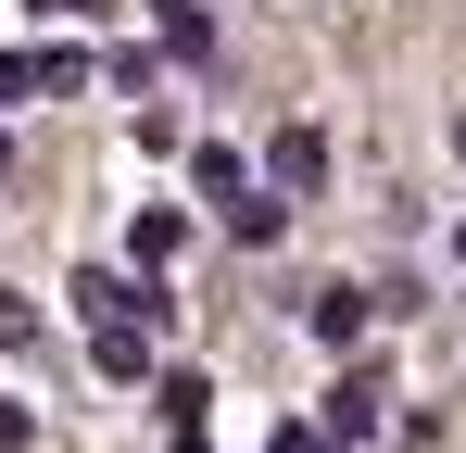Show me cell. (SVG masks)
<instances>
[{"label": "cell", "mask_w": 466, "mask_h": 453, "mask_svg": "<svg viewBox=\"0 0 466 453\" xmlns=\"http://www.w3.org/2000/svg\"><path fill=\"white\" fill-rule=\"evenodd\" d=\"M303 327L328 340V353H353V340H366V290H340V277H328V290L303 302Z\"/></svg>", "instance_id": "6da1fadb"}, {"label": "cell", "mask_w": 466, "mask_h": 453, "mask_svg": "<svg viewBox=\"0 0 466 453\" xmlns=\"http://www.w3.org/2000/svg\"><path fill=\"white\" fill-rule=\"evenodd\" d=\"M189 176H202V202H215V226H228L239 202H252V176H239V151H228V139H202V151H189Z\"/></svg>", "instance_id": "7a4b0ae2"}, {"label": "cell", "mask_w": 466, "mask_h": 453, "mask_svg": "<svg viewBox=\"0 0 466 453\" xmlns=\"http://www.w3.org/2000/svg\"><path fill=\"white\" fill-rule=\"evenodd\" d=\"M278 189H328V126H278Z\"/></svg>", "instance_id": "3957f363"}, {"label": "cell", "mask_w": 466, "mask_h": 453, "mask_svg": "<svg viewBox=\"0 0 466 453\" xmlns=\"http://www.w3.org/2000/svg\"><path fill=\"white\" fill-rule=\"evenodd\" d=\"M177 252H189V226L164 215V202H152V215H127V265H139V277H164Z\"/></svg>", "instance_id": "277c9868"}, {"label": "cell", "mask_w": 466, "mask_h": 453, "mask_svg": "<svg viewBox=\"0 0 466 453\" xmlns=\"http://www.w3.org/2000/svg\"><path fill=\"white\" fill-rule=\"evenodd\" d=\"M379 403H390L379 378H366V366H340V390H328V428H340V441H366V428H379Z\"/></svg>", "instance_id": "5b68a950"}, {"label": "cell", "mask_w": 466, "mask_h": 453, "mask_svg": "<svg viewBox=\"0 0 466 453\" xmlns=\"http://www.w3.org/2000/svg\"><path fill=\"white\" fill-rule=\"evenodd\" d=\"M88 366L114 378V390H127V378H152V327H88Z\"/></svg>", "instance_id": "8992f818"}, {"label": "cell", "mask_w": 466, "mask_h": 453, "mask_svg": "<svg viewBox=\"0 0 466 453\" xmlns=\"http://www.w3.org/2000/svg\"><path fill=\"white\" fill-rule=\"evenodd\" d=\"M152 403H164V428H177V441H189V428H202V403H215V390H202V378L177 366V378H152Z\"/></svg>", "instance_id": "52a82bcc"}, {"label": "cell", "mask_w": 466, "mask_h": 453, "mask_svg": "<svg viewBox=\"0 0 466 453\" xmlns=\"http://www.w3.org/2000/svg\"><path fill=\"white\" fill-rule=\"evenodd\" d=\"M164 13V38H177V51H189V64H202V51H215V13H202V0H152Z\"/></svg>", "instance_id": "ba28073f"}, {"label": "cell", "mask_w": 466, "mask_h": 453, "mask_svg": "<svg viewBox=\"0 0 466 453\" xmlns=\"http://www.w3.org/2000/svg\"><path fill=\"white\" fill-rule=\"evenodd\" d=\"M278 226H290V202H265V189H252V202H239V215H228V239H239V252H265Z\"/></svg>", "instance_id": "9c48e42d"}, {"label": "cell", "mask_w": 466, "mask_h": 453, "mask_svg": "<svg viewBox=\"0 0 466 453\" xmlns=\"http://www.w3.org/2000/svg\"><path fill=\"white\" fill-rule=\"evenodd\" d=\"M25 340H38V302H25V290H0V353H25Z\"/></svg>", "instance_id": "30bf717a"}, {"label": "cell", "mask_w": 466, "mask_h": 453, "mask_svg": "<svg viewBox=\"0 0 466 453\" xmlns=\"http://www.w3.org/2000/svg\"><path fill=\"white\" fill-rule=\"evenodd\" d=\"M13 101H38V51H0V114Z\"/></svg>", "instance_id": "8fae6325"}, {"label": "cell", "mask_w": 466, "mask_h": 453, "mask_svg": "<svg viewBox=\"0 0 466 453\" xmlns=\"http://www.w3.org/2000/svg\"><path fill=\"white\" fill-rule=\"evenodd\" d=\"M38 441V416H25V403H0V453H25Z\"/></svg>", "instance_id": "7c38bea8"}, {"label": "cell", "mask_w": 466, "mask_h": 453, "mask_svg": "<svg viewBox=\"0 0 466 453\" xmlns=\"http://www.w3.org/2000/svg\"><path fill=\"white\" fill-rule=\"evenodd\" d=\"M265 453H353V441H315V428H278Z\"/></svg>", "instance_id": "4fadbf2b"}, {"label": "cell", "mask_w": 466, "mask_h": 453, "mask_svg": "<svg viewBox=\"0 0 466 453\" xmlns=\"http://www.w3.org/2000/svg\"><path fill=\"white\" fill-rule=\"evenodd\" d=\"M25 13H114V0H25Z\"/></svg>", "instance_id": "5bb4252c"}, {"label": "cell", "mask_w": 466, "mask_h": 453, "mask_svg": "<svg viewBox=\"0 0 466 453\" xmlns=\"http://www.w3.org/2000/svg\"><path fill=\"white\" fill-rule=\"evenodd\" d=\"M454 265H466V226H454Z\"/></svg>", "instance_id": "9a60e30c"}, {"label": "cell", "mask_w": 466, "mask_h": 453, "mask_svg": "<svg viewBox=\"0 0 466 453\" xmlns=\"http://www.w3.org/2000/svg\"><path fill=\"white\" fill-rule=\"evenodd\" d=\"M454 139H466V126H454Z\"/></svg>", "instance_id": "2e32d148"}]
</instances>
